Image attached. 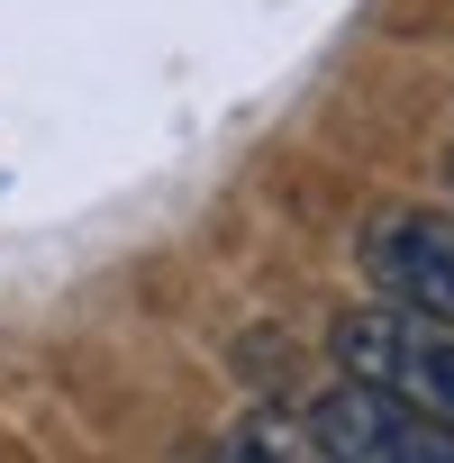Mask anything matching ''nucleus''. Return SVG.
<instances>
[{"instance_id":"obj_1","label":"nucleus","mask_w":454,"mask_h":463,"mask_svg":"<svg viewBox=\"0 0 454 463\" xmlns=\"http://www.w3.org/2000/svg\"><path fill=\"white\" fill-rule=\"evenodd\" d=\"M327 354H336V373L355 391H373V400H391V409H409V418L454 436V336L445 327H427V318H409L391 300H364V309L336 318Z\"/></svg>"},{"instance_id":"obj_2","label":"nucleus","mask_w":454,"mask_h":463,"mask_svg":"<svg viewBox=\"0 0 454 463\" xmlns=\"http://www.w3.org/2000/svg\"><path fill=\"white\" fill-rule=\"evenodd\" d=\"M364 273L391 309L454 336V209H382L364 227Z\"/></svg>"},{"instance_id":"obj_3","label":"nucleus","mask_w":454,"mask_h":463,"mask_svg":"<svg viewBox=\"0 0 454 463\" xmlns=\"http://www.w3.org/2000/svg\"><path fill=\"white\" fill-rule=\"evenodd\" d=\"M309 427H318V445L336 463H454V436L445 427H427V418H409V409H391V400H373L355 382L327 391L309 409Z\"/></svg>"},{"instance_id":"obj_4","label":"nucleus","mask_w":454,"mask_h":463,"mask_svg":"<svg viewBox=\"0 0 454 463\" xmlns=\"http://www.w3.org/2000/svg\"><path fill=\"white\" fill-rule=\"evenodd\" d=\"M209 463H336V454L318 445L309 418H291V409H255V418H237V427L218 436Z\"/></svg>"},{"instance_id":"obj_5","label":"nucleus","mask_w":454,"mask_h":463,"mask_svg":"<svg viewBox=\"0 0 454 463\" xmlns=\"http://www.w3.org/2000/svg\"><path fill=\"white\" fill-rule=\"evenodd\" d=\"M445 173H454V155H445Z\"/></svg>"}]
</instances>
